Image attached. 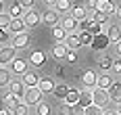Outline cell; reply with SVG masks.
Returning <instances> with one entry per match:
<instances>
[{"instance_id":"obj_5","label":"cell","mask_w":121,"mask_h":115,"mask_svg":"<svg viewBox=\"0 0 121 115\" xmlns=\"http://www.w3.org/2000/svg\"><path fill=\"white\" fill-rule=\"evenodd\" d=\"M11 44L17 48V50H19V48H27V46H29V34H27V31H21V34H13Z\"/></svg>"},{"instance_id":"obj_45","label":"cell","mask_w":121,"mask_h":115,"mask_svg":"<svg viewBox=\"0 0 121 115\" xmlns=\"http://www.w3.org/2000/svg\"><path fill=\"white\" fill-rule=\"evenodd\" d=\"M54 71H56V75H59V77H63V75H65V67H60V65L56 67V69H54Z\"/></svg>"},{"instance_id":"obj_50","label":"cell","mask_w":121,"mask_h":115,"mask_svg":"<svg viewBox=\"0 0 121 115\" xmlns=\"http://www.w3.org/2000/svg\"><path fill=\"white\" fill-rule=\"evenodd\" d=\"M0 13H4V6H2V0H0Z\"/></svg>"},{"instance_id":"obj_1","label":"cell","mask_w":121,"mask_h":115,"mask_svg":"<svg viewBox=\"0 0 121 115\" xmlns=\"http://www.w3.org/2000/svg\"><path fill=\"white\" fill-rule=\"evenodd\" d=\"M42 96H44V92L38 88V86H29V88H25L23 102H25V105H29V107H36L38 102H42Z\"/></svg>"},{"instance_id":"obj_29","label":"cell","mask_w":121,"mask_h":115,"mask_svg":"<svg viewBox=\"0 0 121 115\" xmlns=\"http://www.w3.org/2000/svg\"><path fill=\"white\" fill-rule=\"evenodd\" d=\"M36 115H52V107H50L48 102H38L36 105Z\"/></svg>"},{"instance_id":"obj_6","label":"cell","mask_w":121,"mask_h":115,"mask_svg":"<svg viewBox=\"0 0 121 115\" xmlns=\"http://www.w3.org/2000/svg\"><path fill=\"white\" fill-rule=\"evenodd\" d=\"M109 44H111V40L109 36H107V31H102V34H98V36H94V40H92V48L94 50H104V48H109Z\"/></svg>"},{"instance_id":"obj_44","label":"cell","mask_w":121,"mask_h":115,"mask_svg":"<svg viewBox=\"0 0 121 115\" xmlns=\"http://www.w3.org/2000/svg\"><path fill=\"white\" fill-rule=\"evenodd\" d=\"M0 115H13V111L9 109V107H4V105H2V107H0Z\"/></svg>"},{"instance_id":"obj_16","label":"cell","mask_w":121,"mask_h":115,"mask_svg":"<svg viewBox=\"0 0 121 115\" xmlns=\"http://www.w3.org/2000/svg\"><path fill=\"white\" fill-rule=\"evenodd\" d=\"M29 63L34 65V67H42V65H46V54L42 50H34L29 54Z\"/></svg>"},{"instance_id":"obj_21","label":"cell","mask_w":121,"mask_h":115,"mask_svg":"<svg viewBox=\"0 0 121 115\" xmlns=\"http://www.w3.org/2000/svg\"><path fill=\"white\" fill-rule=\"evenodd\" d=\"M109 94H111V101L121 105V82H113V86L109 88Z\"/></svg>"},{"instance_id":"obj_41","label":"cell","mask_w":121,"mask_h":115,"mask_svg":"<svg viewBox=\"0 0 121 115\" xmlns=\"http://www.w3.org/2000/svg\"><path fill=\"white\" fill-rule=\"evenodd\" d=\"M17 4H21L25 11L27 9H34V4H36V0H17Z\"/></svg>"},{"instance_id":"obj_9","label":"cell","mask_w":121,"mask_h":115,"mask_svg":"<svg viewBox=\"0 0 121 115\" xmlns=\"http://www.w3.org/2000/svg\"><path fill=\"white\" fill-rule=\"evenodd\" d=\"M25 29H27V25H25L23 17H13L11 25H9V31H11V34H21V31H25Z\"/></svg>"},{"instance_id":"obj_14","label":"cell","mask_w":121,"mask_h":115,"mask_svg":"<svg viewBox=\"0 0 121 115\" xmlns=\"http://www.w3.org/2000/svg\"><path fill=\"white\" fill-rule=\"evenodd\" d=\"M59 21H60V19H59V13H56L54 9H50V11H46V13H44V23H46L48 27H56V25H60Z\"/></svg>"},{"instance_id":"obj_31","label":"cell","mask_w":121,"mask_h":115,"mask_svg":"<svg viewBox=\"0 0 121 115\" xmlns=\"http://www.w3.org/2000/svg\"><path fill=\"white\" fill-rule=\"evenodd\" d=\"M77 36H79V42H82V46H92V31H77Z\"/></svg>"},{"instance_id":"obj_30","label":"cell","mask_w":121,"mask_h":115,"mask_svg":"<svg viewBox=\"0 0 121 115\" xmlns=\"http://www.w3.org/2000/svg\"><path fill=\"white\" fill-rule=\"evenodd\" d=\"M98 67H100L102 71H109L111 67H113V59H111V57H107V54L98 57Z\"/></svg>"},{"instance_id":"obj_12","label":"cell","mask_w":121,"mask_h":115,"mask_svg":"<svg viewBox=\"0 0 121 115\" xmlns=\"http://www.w3.org/2000/svg\"><path fill=\"white\" fill-rule=\"evenodd\" d=\"M25 88L27 86L23 84V80H11V84H9V92L21 96V98H23V94H25Z\"/></svg>"},{"instance_id":"obj_36","label":"cell","mask_w":121,"mask_h":115,"mask_svg":"<svg viewBox=\"0 0 121 115\" xmlns=\"http://www.w3.org/2000/svg\"><path fill=\"white\" fill-rule=\"evenodd\" d=\"M90 27H92V17L88 15L86 19L79 21V25H77V31H90Z\"/></svg>"},{"instance_id":"obj_32","label":"cell","mask_w":121,"mask_h":115,"mask_svg":"<svg viewBox=\"0 0 121 115\" xmlns=\"http://www.w3.org/2000/svg\"><path fill=\"white\" fill-rule=\"evenodd\" d=\"M71 15L77 19V21H82V19L88 17V9H86V6H73V9H71Z\"/></svg>"},{"instance_id":"obj_22","label":"cell","mask_w":121,"mask_h":115,"mask_svg":"<svg viewBox=\"0 0 121 115\" xmlns=\"http://www.w3.org/2000/svg\"><path fill=\"white\" fill-rule=\"evenodd\" d=\"M69 90H71V88H69V86H67L65 82H60V84H56V86H54L52 94H54V96H56L59 101H65V96L69 94Z\"/></svg>"},{"instance_id":"obj_33","label":"cell","mask_w":121,"mask_h":115,"mask_svg":"<svg viewBox=\"0 0 121 115\" xmlns=\"http://www.w3.org/2000/svg\"><path fill=\"white\" fill-rule=\"evenodd\" d=\"M59 113L60 115H75V105H69V102H60L59 105Z\"/></svg>"},{"instance_id":"obj_35","label":"cell","mask_w":121,"mask_h":115,"mask_svg":"<svg viewBox=\"0 0 121 115\" xmlns=\"http://www.w3.org/2000/svg\"><path fill=\"white\" fill-rule=\"evenodd\" d=\"M11 111H13V115H29V105H25V102H19L17 107H13Z\"/></svg>"},{"instance_id":"obj_39","label":"cell","mask_w":121,"mask_h":115,"mask_svg":"<svg viewBox=\"0 0 121 115\" xmlns=\"http://www.w3.org/2000/svg\"><path fill=\"white\" fill-rule=\"evenodd\" d=\"M102 29H104V25H102V23H96V21H92V27H90L92 36H98V34H102Z\"/></svg>"},{"instance_id":"obj_8","label":"cell","mask_w":121,"mask_h":115,"mask_svg":"<svg viewBox=\"0 0 121 115\" xmlns=\"http://www.w3.org/2000/svg\"><path fill=\"white\" fill-rule=\"evenodd\" d=\"M23 19H25V25L27 27H36L38 23H40V13L34 11V9H27L25 15H23Z\"/></svg>"},{"instance_id":"obj_51","label":"cell","mask_w":121,"mask_h":115,"mask_svg":"<svg viewBox=\"0 0 121 115\" xmlns=\"http://www.w3.org/2000/svg\"><path fill=\"white\" fill-rule=\"evenodd\" d=\"M117 111H119V115H121V105H117Z\"/></svg>"},{"instance_id":"obj_13","label":"cell","mask_w":121,"mask_h":115,"mask_svg":"<svg viewBox=\"0 0 121 115\" xmlns=\"http://www.w3.org/2000/svg\"><path fill=\"white\" fill-rule=\"evenodd\" d=\"M60 25H63L67 31H69V34H71V31H77V25H79V21H77V19H75V17L69 13L65 19H60Z\"/></svg>"},{"instance_id":"obj_46","label":"cell","mask_w":121,"mask_h":115,"mask_svg":"<svg viewBox=\"0 0 121 115\" xmlns=\"http://www.w3.org/2000/svg\"><path fill=\"white\" fill-rule=\"evenodd\" d=\"M104 115H119V111H117V109H115V111H113V109H104Z\"/></svg>"},{"instance_id":"obj_26","label":"cell","mask_w":121,"mask_h":115,"mask_svg":"<svg viewBox=\"0 0 121 115\" xmlns=\"http://www.w3.org/2000/svg\"><path fill=\"white\" fill-rule=\"evenodd\" d=\"M107 36H109L111 44H117V42L121 40V27L119 25H111L109 29H107Z\"/></svg>"},{"instance_id":"obj_19","label":"cell","mask_w":121,"mask_h":115,"mask_svg":"<svg viewBox=\"0 0 121 115\" xmlns=\"http://www.w3.org/2000/svg\"><path fill=\"white\" fill-rule=\"evenodd\" d=\"M113 82H115V80H113V75H111L109 71H104V73H98V88H107L109 90L111 86H113Z\"/></svg>"},{"instance_id":"obj_20","label":"cell","mask_w":121,"mask_h":115,"mask_svg":"<svg viewBox=\"0 0 121 115\" xmlns=\"http://www.w3.org/2000/svg\"><path fill=\"white\" fill-rule=\"evenodd\" d=\"M96 9H98V11H102V13H107V15H113L117 6H115L111 0H96Z\"/></svg>"},{"instance_id":"obj_24","label":"cell","mask_w":121,"mask_h":115,"mask_svg":"<svg viewBox=\"0 0 121 115\" xmlns=\"http://www.w3.org/2000/svg\"><path fill=\"white\" fill-rule=\"evenodd\" d=\"M92 94H94V88H82V98H79V107H88L92 105Z\"/></svg>"},{"instance_id":"obj_47","label":"cell","mask_w":121,"mask_h":115,"mask_svg":"<svg viewBox=\"0 0 121 115\" xmlns=\"http://www.w3.org/2000/svg\"><path fill=\"white\" fill-rule=\"evenodd\" d=\"M115 52H117V54H119V57H121V40H119V42H117V44H115Z\"/></svg>"},{"instance_id":"obj_7","label":"cell","mask_w":121,"mask_h":115,"mask_svg":"<svg viewBox=\"0 0 121 115\" xmlns=\"http://www.w3.org/2000/svg\"><path fill=\"white\" fill-rule=\"evenodd\" d=\"M9 69H11V71L15 73V75H23L25 71H29V63L17 57V59H15V61H13V63L9 65Z\"/></svg>"},{"instance_id":"obj_15","label":"cell","mask_w":121,"mask_h":115,"mask_svg":"<svg viewBox=\"0 0 121 115\" xmlns=\"http://www.w3.org/2000/svg\"><path fill=\"white\" fill-rule=\"evenodd\" d=\"M2 102H4V107L13 109V107H17L19 102H23V98H21V96H17V94H13V92H6V94L2 96Z\"/></svg>"},{"instance_id":"obj_28","label":"cell","mask_w":121,"mask_h":115,"mask_svg":"<svg viewBox=\"0 0 121 115\" xmlns=\"http://www.w3.org/2000/svg\"><path fill=\"white\" fill-rule=\"evenodd\" d=\"M71 9H73L71 0H59V2L54 4V11H56V13H71Z\"/></svg>"},{"instance_id":"obj_11","label":"cell","mask_w":121,"mask_h":115,"mask_svg":"<svg viewBox=\"0 0 121 115\" xmlns=\"http://www.w3.org/2000/svg\"><path fill=\"white\" fill-rule=\"evenodd\" d=\"M67 52H69V46H67L65 42H56V44L52 46V52H50V54L59 61V59H65V57H67Z\"/></svg>"},{"instance_id":"obj_48","label":"cell","mask_w":121,"mask_h":115,"mask_svg":"<svg viewBox=\"0 0 121 115\" xmlns=\"http://www.w3.org/2000/svg\"><path fill=\"white\" fill-rule=\"evenodd\" d=\"M115 15H117V17H119V19H121V4H119V6H117V9H115Z\"/></svg>"},{"instance_id":"obj_43","label":"cell","mask_w":121,"mask_h":115,"mask_svg":"<svg viewBox=\"0 0 121 115\" xmlns=\"http://www.w3.org/2000/svg\"><path fill=\"white\" fill-rule=\"evenodd\" d=\"M65 59H67V63H75V61H77V50H69Z\"/></svg>"},{"instance_id":"obj_25","label":"cell","mask_w":121,"mask_h":115,"mask_svg":"<svg viewBox=\"0 0 121 115\" xmlns=\"http://www.w3.org/2000/svg\"><path fill=\"white\" fill-rule=\"evenodd\" d=\"M13 80V71L9 67H0V88H4V86H9Z\"/></svg>"},{"instance_id":"obj_23","label":"cell","mask_w":121,"mask_h":115,"mask_svg":"<svg viewBox=\"0 0 121 115\" xmlns=\"http://www.w3.org/2000/svg\"><path fill=\"white\" fill-rule=\"evenodd\" d=\"M79 98H82V88H71L69 94L65 96V102H69V105H79Z\"/></svg>"},{"instance_id":"obj_17","label":"cell","mask_w":121,"mask_h":115,"mask_svg":"<svg viewBox=\"0 0 121 115\" xmlns=\"http://www.w3.org/2000/svg\"><path fill=\"white\" fill-rule=\"evenodd\" d=\"M21 80H23L25 86L29 88V86H38V82H40V75H38L36 71H31V69H29V71H25L23 75H21Z\"/></svg>"},{"instance_id":"obj_38","label":"cell","mask_w":121,"mask_h":115,"mask_svg":"<svg viewBox=\"0 0 121 115\" xmlns=\"http://www.w3.org/2000/svg\"><path fill=\"white\" fill-rule=\"evenodd\" d=\"M11 21H13L11 13H0V27H6V29H9Z\"/></svg>"},{"instance_id":"obj_18","label":"cell","mask_w":121,"mask_h":115,"mask_svg":"<svg viewBox=\"0 0 121 115\" xmlns=\"http://www.w3.org/2000/svg\"><path fill=\"white\" fill-rule=\"evenodd\" d=\"M65 44L69 46V50H77V48L82 46V42H79V36H77V31H71V34H67V38H65Z\"/></svg>"},{"instance_id":"obj_3","label":"cell","mask_w":121,"mask_h":115,"mask_svg":"<svg viewBox=\"0 0 121 115\" xmlns=\"http://www.w3.org/2000/svg\"><path fill=\"white\" fill-rule=\"evenodd\" d=\"M17 59V48L15 46H4V48H0V67H9Z\"/></svg>"},{"instance_id":"obj_10","label":"cell","mask_w":121,"mask_h":115,"mask_svg":"<svg viewBox=\"0 0 121 115\" xmlns=\"http://www.w3.org/2000/svg\"><path fill=\"white\" fill-rule=\"evenodd\" d=\"M54 86H56V82H54L52 77H40V82H38V88L42 90L44 94H52Z\"/></svg>"},{"instance_id":"obj_40","label":"cell","mask_w":121,"mask_h":115,"mask_svg":"<svg viewBox=\"0 0 121 115\" xmlns=\"http://www.w3.org/2000/svg\"><path fill=\"white\" fill-rule=\"evenodd\" d=\"M111 71H113V73H117V75H121V57L113 59V67H111Z\"/></svg>"},{"instance_id":"obj_37","label":"cell","mask_w":121,"mask_h":115,"mask_svg":"<svg viewBox=\"0 0 121 115\" xmlns=\"http://www.w3.org/2000/svg\"><path fill=\"white\" fill-rule=\"evenodd\" d=\"M9 13H11V17H23V15H25V9L21 6V4H17V2H15L11 9H9Z\"/></svg>"},{"instance_id":"obj_49","label":"cell","mask_w":121,"mask_h":115,"mask_svg":"<svg viewBox=\"0 0 121 115\" xmlns=\"http://www.w3.org/2000/svg\"><path fill=\"white\" fill-rule=\"evenodd\" d=\"M44 2H46V4H50V6H54V4H56L59 0H44Z\"/></svg>"},{"instance_id":"obj_4","label":"cell","mask_w":121,"mask_h":115,"mask_svg":"<svg viewBox=\"0 0 121 115\" xmlns=\"http://www.w3.org/2000/svg\"><path fill=\"white\" fill-rule=\"evenodd\" d=\"M79 82H82V86H84V88H96V84H98V73H96V71H92V69H86L84 73L79 75Z\"/></svg>"},{"instance_id":"obj_2","label":"cell","mask_w":121,"mask_h":115,"mask_svg":"<svg viewBox=\"0 0 121 115\" xmlns=\"http://www.w3.org/2000/svg\"><path fill=\"white\" fill-rule=\"evenodd\" d=\"M92 102L104 109V107H107L109 102H113V101H111L109 90H107V88H98V86H96V88H94V94H92Z\"/></svg>"},{"instance_id":"obj_34","label":"cell","mask_w":121,"mask_h":115,"mask_svg":"<svg viewBox=\"0 0 121 115\" xmlns=\"http://www.w3.org/2000/svg\"><path fill=\"white\" fill-rule=\"evenodd\" d=\"M84 115H104V109L92 102V105H88V107L84 109Z\"/></svg>"},{"instance_id":"obj_27","label":"cell","mask_w":121,"mask_h":115,"mask_svg":"<svg viewBox=\"0 0 121 115\" xmlns=\"http://www.w3.org/2000/svg\"><path fill=\"white\" fill-rule=\"evenodd\" d=\"M67 34H69V31H67V29H65L63 25H56V27H52V38L56 40V42H65Z\"/></svg>"},{"instance_id":"obj_42","label":"cell","mask_w":121,"mask_h":115,"mask_svg":"<svg viewBox=\"0 0 121 115\" xmlns=\"http://www.w3.org/2000/svg\"><path fill=\"white\" fill-rule=\"evenodd\" d=\"M9 34H11V31H9L6 27H0V44H4V42L9 40Z\"/></svg>"}]
</instances>
